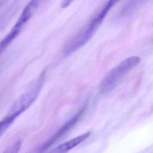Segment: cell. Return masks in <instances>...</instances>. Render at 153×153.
<instances>
[{
  "mask_svg": "<svg viewBox=\"0 0 153 153\" xmlns=\"http://www.w3.org/2000/svg\"><path fill=\"white\" fill-rule=\"evenodd\" d=\"M140 62V58L136 56H130L112 69L105 76L100 84L102 91H108L113 89L118 82L129 71L137 66Z\"/></svg>",
  "mask_w": 153,
  "mask_h": 153,
  "instance_id": "1",
  "label": "cell"
},
{
  "mask_svg": "<svg viewBox=\"0 0 153 153\" xmlns=\"http://www.w3.org/2000/svg\"><path fill=\"white\" fill-rule=\"evenodd\" d=\"M44 78V75L42 74L32 82L27 90L14 102L8 114H14L18 117L33 102L42 88Z\"/></svg>",
  "mask_w": 153,
  "mask_h": 153,
  "instance_id": "2",
  "label": "cell"
},
{
  "mask_svg": "<svg viewBox=\"0 0 153 153\" xmlns=\"http://www.w3.org/2000/svg\"><path fill=\"white\" fill-rule=\"evenodd\" d=\"M119 1L120 0H109L103 6L102 9L99 11V13L91 20L88 25L85 28L86 32L90 35H93L100 25L109 10Z\"/></svg>",
  "mask_w": 153,
  "mask_h": 153,
  "instance_id": "3",
  "label": "cell"
},
{
  "mask_svg": "<svg viewBox=\"0 0 153 153\" xmlns=\"http://www.w3.org/2000/svg\"><path fill=\"white\" fill-rule=\"evenodd\" d=\"M85 110V108H83L81 109L74 117H73L69 121H68L66 124H65L47 142L45 143L44 148H47L51 145L54 142L58 140L60 137H62L63 134H65L66 132H68L78 121L79 118L83 114V112Z\"/></svg>",
  "mask_w": 153,
  "mask_h": 153,
  "instance_id": "4",
  "label": "cell"
},
{
  "mask_svg": "<svg viewBox=\"0 0 153 153\" xmlns=\"http://www.w3.org/2000/svg\"><path fill=\"white\" fill-rule=\"evenodd\" d=\"M91 134L90 131H88L75 138H73L55 148L51 151L53 152H66L71 149L75 148L82 142L87 139Z\"/></svg>",
  "mask_w": 153,
  "mask_h": 153,
  "instance_id": "5",
  "label": "cell"
},
{
  "mask_svg": "<svg viewBox=\"0 0 153 153\" xmlns=\"http://www.w3.org/2000/svg\"><path fill=\"white\" fill-rule=\"evenodd\" d=\"M17 117V116L16 115L8 113L7 116L0 121V137L11 125Z\"/></svg>",
  "mask_w": 153,
  "mask_h": 153,
  "instance_id": "6",
  "label": "cell"
},
{
  "mask_svg": "<svg viewBox=\"0 0 153 153\" xmlns=\"http://www.w3.org/2000/svg\"><path fill=\"white\" fill-rule=\"evenodd\" d=\"M75 0H62L60 6L62 8H66L69 7Z\"/></svg>",
  "mask_w": 153,
  "mask_h": 153,
  "instance_id": "7",
  "label": "cell"
},
{
  "mask_svg": "<svg viewBox=\"0 0 153 153\" xmlns=\"http://www.w3.org/2000/svg\"><path fill=\"white\" fill-rule=\"evenodd\" d=\"M39 1H40V2H41V4H42V2H44V1H45V0H39Z\"/></svg>",
  "mask_w": 153,
  "mask_h": 153,
  "instance_id": "8",
  "label": "cell"
}]
</instances>
